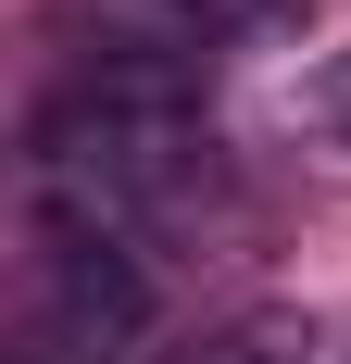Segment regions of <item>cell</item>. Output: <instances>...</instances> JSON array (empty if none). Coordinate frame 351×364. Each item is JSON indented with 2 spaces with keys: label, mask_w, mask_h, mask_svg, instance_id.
Wrapping results in <instances>:
<instances>
[{
  "label": "cell",
  "mask_w": 351,
  "mask_h": 364,
  "mask_svg": "<svg viewBox=\"0 0 351 364\" xmlns=\"http://www.w3.org/2000/svg\"><path fill=\"white\" fill-rule=\"evenodd\" d=\"M176 364H314V327L301 314H239V327H213L201 352H176Z\"/></svg>",
  "instance_id": "obj_4"
},
{
  "label": "cell",
  "mask_w": 351,
  "mask_h": 364,
  "mask_svg": "<svg viewBox=\"0 0 351 364\" xmlns=\"http://www.w3.org/2000/svg\"><path fill=\"white\" fill-rule=\"evenodd\" d=\"M13 314H26V364H113L163 327V264L139 239H101V226H38L26 214V277H13Z\"/></svg>",
  "instance_id": "obj_2"
},
{
  "label": "cell",
  "mask_w": 351,
  "mask_h": 364,
  "mask_svg": "<svg viewBox=\"0 0 351 364\" xmlns=\"http://www.w3.org/2000/svg\"><path fill=\"white\" fill-rule=\"evenodd\" d=\"M301 0H139V38H176V50H226V38H264V26H288Z\"/></svg>",
  "instance_id": "obj_3"
},
{
  "label": "cell",
  "mask_w": 351,
  "mask_h": 364,
  "mask_svg": "<svg viewBox=\"0 0 351 364\" xmlns=\"http://www.w3.org/2000/svg\"><path fill=\"white\" fill-rule=\"evenodd\" d=\"M226 201L213 151V63L176 38H101L63 88L26 113V214L38 226H101V239H176Z\"/></svg>",
  "instance_id": "obj_1"
},
{
  "label": "cell",
  "mask_w": 351,
  "mask_h": 364,
  "mask_svg": "<svg viewBox=\"0 0 351 364\" xmlns=\"http://www.w3.org/2000/svg\"><path fill=\"white\" fill-rule=\"evenodd\" d=\"M13 364H26V352H13Z\"/></svg>",
  "instance_id": "obj_6"
},
{
  "label": "cell",
  "mask_w": 351,
  "mask_h": 364,
  "mask_svg": "<svg viewBox=\"0 0 351 364\" xmlns=\"http://www.w3.org/2000/svg\"><path fill=\"white\" fill-rule=\"evenodd\" d=\"M314 126H326V139H339V151H351V50H339V63H326V75H314Z\"/></svg>",
  "instance_id": "obj_5"
}]
</instances>
